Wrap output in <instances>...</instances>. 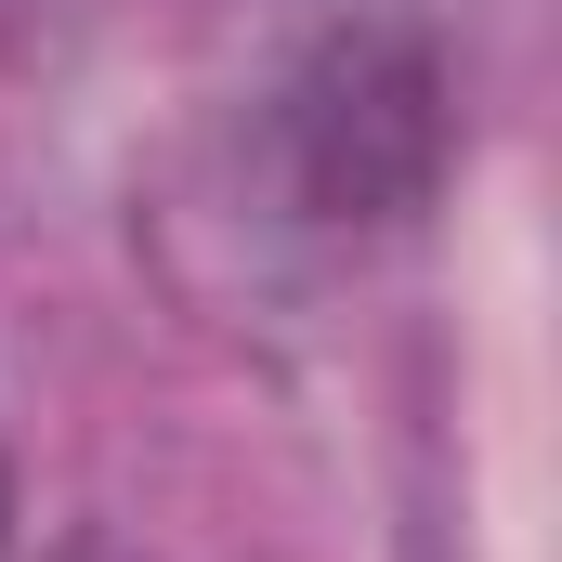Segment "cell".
<instances>
[{
    "label": "cell",
    "mask_w": 562,
    "mask_h": 562,
    "mask_svg": "<svg viewBox=\"0 0 562 562\" xmlns=\"http://www.w3.org/2000/svg\"><path fill=\"white\" fill-rule=\"evenodd\" d=\"M445 144H458V92L406 13H353L301 40L276 92V157L314 223H419L445 183Z\"/></svg>",
    "instance_id": "obj_1"
},
{
    "label": "cell",
    "mask_w": 562,
    "mask_h": 562,
    "mask_svg": "<svg viewBox=\"0 0 562 562\" xmlns=\"http://www.w3.org/2000/svg\"><path fill=\"white\" fill-rule=\"evenodd\" d=\"M40 40V0H0V53H26Z\"/></svg>",
    "instance_id": "obj_2"
},
{
    "label": "cell",
    "mask_w": 562,
    "mask_h": 562,
    "mask_svg": "<svg viewBox=\"0 0 562 562\" xmlns=\"http://www.w3.org/2000/svg\"><path fill=\"white\" fill-rule=\"evenodd\" d=\"M66 562H119V550H66Z\"/></svg>",
    "instance_id": "obj_3"
},
{
    "label": "cell",
    "mask_w": 562,
    "mask_h": 562,
    "mask_svg": "<svg viewBox=\"0 0 562 562\" xmlns=\"http://www.w3.org/2000/svg\"><path fill=\"white\" fill-rule=\"evenodd\" d=\"M0 524H13V484H0Z\"/></svg>",
    "instance_id": "obj_4"
}]
</instances>
